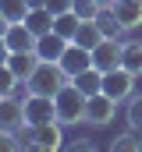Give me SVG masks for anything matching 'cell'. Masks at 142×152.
<instances>
[{"label": "cell", "instance_id": "obj_1", "mask_svg": "<svg viewBox=\"0 0 142 152\" xmlns=\"http://www.w3.org/2000/svg\"><path fill=\"white\" fill-rule=\"evenodd\" d=\"M64 85H68V75H64V67H61L57 60H39V64H36V71L25 78V92L50 96V99H53Z\"/></svg>", "mask_w": 142, "mask_h": 152}, {"label": "cell", "instance_id": "obj_2", "mask_svg": "<svg viewBox=\"0 0 142 152\" xmlns=\"http://www.w3.org/2000/svg\"><path fill=\"white\" fill-rule=\"evenodd\" d=\"M85 92L75 85V81H68L57 96H53V103H57V120L64 124V127H75V124H85Z\"/></svg>", "mask_w": 142, "mask_h": 152}, {"label": "cell", "instance_id": "obj_3", "mask_svg": "<svg viewBox=\"0 0 142 152\" xmlns=\"http://www.w3.org/2000/svg\"><path fill=\"white\" fill-rule=\"evenodd\" d=\"M114 117H117V99H110L106 92H92L85 99V124L106 127V124H114Z\"/></svg>", "mask_w": 142, "mask_h": 152}, {"label": "cell", "instance_id": "obj_4", "mask_svg": "<svg viewBox=\"0 0 142 152\" xmlns=\"http://www.w3.org/2000/svg\"><path fill=\"white\" fill-rule=\"evenodd\" d=\"M32 134H29V145L32 149H43V152H57L64 145V124L61 120H46V124H36L29 127Z\"/></svg>", "mask_w": 142, "mask_h": 152}, {"label": "cell", "instance_id": "obj_5", "mask_svg": "<svg viewBox=\"0 0 142 152\" xmlns=\"http://www.w3.org/2000/svg\"><path fill=\"white\" fill-rule=\"evenodd\" d=\"M25 127H36V124H46V120H57V103L50 96H36V92H25Z\"/></svg>", "mask_w": 142, "mask_h": 152}, {"label": "cell", "instance_id": "obj_6", "mask_svg": "<svg viewBox=\"0 0 142 152\" xmlns=\"http://www.w3.org/2000/svg\"><path fill=\"white\" fill-rule=\"evenodd\" d=\"M110 99H117V103H128V96L135 92V75L132 71H124V67H114V71H106L103 75V88Z\"/></svg>", "mask_w": 142, "mask_h": 152}, {"label": "cell", "instance_id": "obj_7", "mask_svg": "<svg viewBox=\"0 0 142 152\" xmlns=\"http://www.w3.org/2000/svg\"><path fill=\"white\" fill-rule=\"evenodd\" d=\"M4 42H7V50L11 53H25V50H36V32L25 25V21H11L7 28H4Z\"/></svg>", "mask_w": 142, "mask_h": 152}, {"label": "cell", "instance_id": "obj_8", "mask_svg": "<svg viewBox=\"0 0 142 152\" xmlns=\"http://www.w3.org/2000/svg\"><path fill=\"white\" fill-rule=\"evenodd\" d=\"M110 11H114V18L121 21L124 32L142 28V0H110Z\"/></svg>", "mask_w": 142, "mask_h": 152}, {"label": "cell", "instance_id": "obj_9", "mask_svg": "<svg viewBox=\"0 0 142 152\" xmlns=\"http://www.w3.org/2000/svg\"><path fill=\"white\" fill-rule=\"evenodd\" d=\"M121 50H124V42L121 39H103L96 50H92V67H100V71H114V67H121Z\"/></svg>", "mask_w": 142, "mask_h": 152}, {"label": "cell", "instance_id": "obj_10", "mask_svg": "<svg viewBox=\"0 0 142 152\" xmlns=\"http://www.w3.org/2000/svg\"><path fill=\"white\" fill-rule=\"evenodd\" d=\"M25 127V103L14 96L0 99V131H21Z\"/></svg>", "mask_w": 142, "mask_h": 152}, {"label": "cell", "instance_id": "obj_11", "mask_svg": "<svg viewBox=\"0 0 142 152\" xmlns=\"http://www.w3.org/2000/svg\"><path fill=\"white\" fill-rule=\"evenodd\" d=\"M68 46H71V39H64L57 28H53V32H46V36L36 39V57H39V60H57V64H61V57H64Z\"/></svg>", "mask_w": 142, "mask_h": 152}, {"label": "cell", "instance_id": "obj_12", "mask_svg": "<svg viewBox=\"0 0 142 152\" xmlns=\"http://www.w3.org/2000/svg\"><path fill=\"white\" fill-rule=\"evenodd\" d=\"M61 67H64V75H68V78H75L78 71L92 67V50H85V46L71 42L68 50H64V57H61Z\"/></svg>", "mask_w": 142, "mask_h": 152}, {"label": "cell", "instance_id": "obj_13", "mask_svg": "<svg viewBox=\"0 0 142 152\" xmlns=\"http://www.w3.org/2000/svg\"><path fill=\"white\" fill-rule=\"evenodd\" d=\"M25 25L36 32V39L46 36V32H53V14L46 11V4H32L29 7V14H25Z\"/></svg>", "mask_w": 142, "mask_h": 152}, {"label": "cell", "instance_id": "obj_14", "mask_svg": "<svg viewBox=\"0 0 142 152\" xmlns=\"http://www.w3.org/2000/svg\"><path fill=\"white\" fill-rule=\"evenodd\" d=\"M36 64H39L36 50H25V53H11V57H7V67H11V71H14L18 78H21V85H25V78L36 71Z\"/></svg>", "mask_w": 142, "mask_h": 152}, {"label": "cell", "instance_id": "obj_15", "mask_svg": "<svg viewBox=\"0 0 142 152\" xmlns=\"http://www.w3.org/2000/svg\"><path fill=\"white\" fill-rule=\"evenodd\" d=\"M121 67L132 71L135 78L142 75V42L139 39H128V42H124V50H121Z\"/></svg>", "mask_w": 142, "mask_h": 152}, {"label": "cell", "instance_id": "obj_16", "mask_svg": "<svg viewBox=\"0 0 142 152\" xmlns=\"http://www.w3.org/2000/svg\"><path fill=\"white\" fill-rule=\"evenodd\" d=\"M68 81H75L85 96H92V92H100V88H103V71H100V67H85V71H78V75L68 78Z\"/></svg>", "mask_w": 142, "mask_h": 152}, {"label": "cell", "instance_id": "obj_17", "mask_svg": "<svg viewBox=\"0 0 142 152\" xmlns=\"http://www.w3.org/2000/svg\"><path fill=\"white\" fill-rule=\"evenodd\" d=\"M103 39H106V36L100 32V25H96V21H82L71 42H78V46H85V50H96V46H100Z\"/></svg>", "mask_w": 142, "mask_h": 152}, {"label": "cell", "instance_id": "obj_18", "mask_svg": "<svg viewBox=\"0 0 142 152\" xmlns=\"http://www.w3.org/2000/svg\"><path fill=\"white\" fill-rule=\"evenodd\" d=\"M96 25H100V32H103L106 39H121V32H124V28H121V21H117V18H114V11H110V4H106V7H100Z\"/></svg>", "mask_w": 142, "mask_h": 152}, {"label": "cell", "instance_id": "obj_19", "mask_svg": "<svg viewBox=\"0 0 142 152\" xmlns=\"http://www.w3.org/2000/svg\"><path fill=\"white\" fill-rule=\"evenodd\" d=\"M124 120H128V127H132V131H139V134H142V92H132V96H128Z\"/></svg>", "mask_w": 142, "mask_h": 152}, {"label": "cell", "instance_id": "obj_20", "mask_svg": "<svg viewBox=\"0 0 142 152\" xmlns=\"http://www.w3.org/2000/svg\"><path fill=\"white\" fill-rule=\"evenodd\" d=\"M29 7H32V0H0V14L7 21H25Z\"/></svg>", "mask_w": 142, "mask_h": 152}, {"label": "cell", "instance_id": "obj_21", "mask_svg": "<svg viewBox=\"0 0 142 152\" xmlns=\"http://www.w3.org/2000/svg\"><path fill=\"white\" fill-rule=\"evenodd\" d=\"M78 25H82V18H78L75 11H64V14H57V18H53V28H57L64 39H75Z\"/></svg>", "mask_w": 142, "mask_h": 152}, {"label": "cell", "instance_id": "obj_22", "mask_svg": "<svg viewBox=\"0 0 142 152\" xmlns=\"http://www.w3.org/2000/svg\"><path fill=\"white\" fill-rule=\"evenodd\" d=\"M110 149H114V152H139V149H142V134L128 127L124 134H117V138H114V145H110Z\"/></svg>", "mask_w": 142, "mask_h": 152}, {"label": "cell", "instance_id": "obj_23", "mask_svg": "<svg viewBox=\"0 0 142 152\" xmlns=\"http://www.w3.org/2000/svg\"><path fill=\"white\" fill-rule=\"evenodd\" d=\"M18 85H21V78L14 75L7 64H0V96H14V92H18Z\"/></svg>", "mask_w": 142, "mask_h": 152}, {"label": "cell", "instance_id": "obj_24", "mask_svg": "<svg viewBox=\"0 0 142 152\" xmlns=\"http://www.w3.org/2000/svg\"><path fill=\"white\" fill-rule=\"evenodd\" d=\"M100 7H103V4H96V0H75V4H71V11H75L82 21H96Z\"/></svg>", "mask_w": 142, "mask_h": 152}, {"label": "cell", "instance_id": "obj_25", "mask_svg": "<svg viewBox=\"0 0 142 152\" xmlns=\"http://www.w3.org/2000/svg\"><path fill=\"white\" fill-rule=\"evenodd\" d=\"M21 149V138L14 131H0V152H18Z\"/></svg>", "mask_w": 142, "mask_h": 152}, {"label": "cell", "instance_id": "obj_26", "mask_svg": "<svg viewBox=\"0 0 142 152\" xmlns=\"http://www.w3.org/2000/svg\"><path fill=\"white\" fill-rule=\"evenodd\" d=\"M43 4H46V11H50V14L57 18V14H64V11H71V4H75V0H43Z\"/></svg>", "mask_w": 142, "mask_h": 152}, {"label": "cell", "instance_id": "obj_27", "mask_svg": "<svg viewBox=\"0 0 142 152\" xmlns=\"http://www.w3.org/2000/svg\"><path fill=\"white\" fill-rule=\"evenodd\" d=\"M7 57H11V50H7V42L0 39V64H7Z\"/></svg>", "mask_w": 142, "mask_h": 152}, {"label": "cell", "instance_id": "obj_28", "mask_svg": "<svg viewBox=\"0 0 142 152\" xmlns=\"http://www.w3.org/2000/svg\"><path fill=\"white\" fill-rule=\"evenodd\" d=\"M7 25H11V21H7V18L0 14V36H4V28H7Z\"/></svg>", "mask_w": 142, "mask_h": 152}, {"label": "cell", "instance_id": "obj_29", "mask_svg": "<svg viewBox=\"0 0 142 152\" xmlns=\"http://www.w3.org/2000/svg\"><path fill=\"white\" fill-rule=\"evenodd\" d=\"M96 4H103V7H106V4H110V0H96Z\"/></svg>", "mask_w": 142, "mask_h": 152}, {"label": "cell", "instance_id": "obj_30", "mask_svg": "<svg viewBox=\"0 0 142 152\" xmlns=\"http://www.w3.org/2000/svg\"><path fill=\"white\" fill-rule=\"evenodd\" d=\"M32 4H43V0H32Z\"/></svg>", "mask_w": 142, "mask_h": 152}, {"label": "cell", "instance_id": "obj_31", "mask_svg": "<svg viewBox=\"0 0 142 152\" xmlns=\"http://www.w3.org/2000/svg\"><path fill=\"white\" fill-rule=\"evenodd\" d=\"M0 99H4V96H0Z\"/></svg>", "mask_w": 142, "mask_h": 152}]
</instances>
